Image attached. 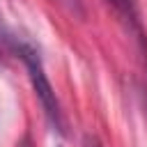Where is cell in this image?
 Returning a JSON list of instances; mask_svg holds the SVG:
<instances>
[{"label":"cell","instance_id":"6da1fadb","mask_svg":"<svg viewBox=\"0 0 147 147\" xmlns=\"http://www.w3.org/2000/svg\"><path fill=\"white\" fill-rule=\"evenodd\" d=\"M0 39L11 48V53L25 64V71H28V78L32 83V90L44 108V115L48 119V124L57 131V133H64V115H62V106L57 101V94L48 80V74L44 69V60H41V53L39 48L28 39V37H21L16 32H9V30H2Z\"/></svg>","mask_w":147,"mask_h":147},{"label":"cell","instance_id":"7a4b0ae2","mask_svg":"<svg viewBox=\"0 0 147 147\" xmlns=\"http://www.w3.org/2000/svg\"><path fill=\"white\" fill-rule=\"evenodd\" d=\"M115 11L119 14V18L129 25V30H133L138 34V39H142V25H140V18H138V7H136V0H108Z\"/></svg>","mask_w":147,"mask_h":147},{"label":"cell","instance_id":"3957f363","mask_svg":"<svg viewBox=\"0 0 147 147\" xmlns=\"http://www.w3.org/2000/svg\"><path fill=\"white\" fill-rule=\"evenodd\" d=\"M51 2H55L62 11H67L69 16H74V18H78V21H83L85 18V5H83V0H51Z\"/></svg>","mask_w":147,"mask_h":147},{"label":"cell","instance_id":"277c9868","mask_svg":"<svg viewBox=\"0 0 147 147\" xmlns=\"http://www.w3.org/2000/svg\"><path fill=\"white\" fill-rule=\"evenodd\" d=\"M83 147H101V142H99L94 136H85V138H83Z\"/></svg>","mask_w":147,"mask_h":147},{"label":"cell","instance_id":"5b68a950","mask_svg":"<svg viewBox=\"0 0 147 147\" xmlns=\"http://www.w3.org/2000/svg\"><path fill=\"white\" fill-rule=\"evenodd\" d=\"M16 147H34V145H32V138H30V136H23L21 142H18Z\"/></svg>","mask_w":147,"mask_h":147}]
</instances>
